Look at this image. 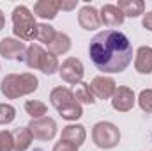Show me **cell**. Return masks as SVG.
<instances>
[{"instance_id":"6da1fadb","label":"cell","mask_w":152,"mask_h":151,"mask_svg":"<svg viewBox=\"0 0 152 151\" xmlns=\"http://www.w3.org/2000/svg\"><path fill=\"white\" fill-rule=\"evenodd\" d=\"M88 55L99 71L120 73L133 61V46L126 34L110 29L90 39Z\"/></svg>"},{"instance_id":"7a4b0ae2","label":"cell","mask_w":152,"mask_h":151,"mask_svg":"<svg viewBox=\"0 0 152 151\" xmlns=\"http://www.w3.org/2000/svg\"><path fill=\"white\" fill-rule=\"evenodd\" d=\"M39 87V80L36 75L32 73H11V75H5V78L2 80L0 84V91L5 98L9 100H16L20 96H27V94H32L34 91H37Z\"/></svg>"},{"instance_id":"3957f363","label":"cell","mask_w":152,"mask_h":151,"mask_svg":"<svg viewBox=\"0 0 152 151\" xmlns=\"http://www.w3.org/2000/svg\"><path fill=\"white\" fill-rule=\"evenodd\" d=\"M25 62L30 70H41L44 75H53L58 71V61L55 55L42 50L39 44H30L25 52Z\"/></svg>"},{"instance_id":"277c9868","label":"cell","mask_w":152,"mask_h":151,"mask_svg":"<svg viewBox=\"0 0 152 151\" xmlns=\"http://www.w3.org/2000/svg\"><path fill=\"white\" fill-rule=\"evenodd\" d=\"M12 30L14 34L23 41H30L36 38V30H37V23L34 20L32 11L27 5H16L12 11Z\"/></svg>"},{"instance_id":"5b68a950","label":"cell","mask_w":152,"mask_h":151,"mask_svg":"<svg viewBox=\"0 0 152 151\" xmlns=\"http://www.w3.org/2000/svg\"><path fill=\"white\" fill-rule=\"evenodd\" d=\"M92 141L101 150H112L120 141V132H118V128L113 123L99 121L92 128Z\"/></svg>"},{"instance_id":"8992f818","label":"cell","mask_w":152,"mask_h":151,"mask_svg":"<svg viewBox=\"0 0 152 151\" xmlns=\"http://www.w3.org/2000/svg\"><path fill=\"white\" fill-rule=\"evenodd\" d=\"M27 128L30 130L32 137L37 141H51L57 135V123H55V119H51L48 115L32 119L27 124Z\"/></svg>"},{"instance_id":"52a82bcc","label":"cell","mask_w":152,"mask_h":151,"mask_svg":"<svg viewBox=\"0 0 152 151\" xmlns=\"http://www.w3.org/2000/svg\"><path fill=\"white\" fill-rule=\"evenodd\" d=\"M58 73H60V78L71 85H76V84H81V78L85 75V68H83V62L76 57H69L62 62V66L58 68Z\"/></svg>"},{"instance_id":"ba28073f","label":"cell","mask_w":152,"mask_h":151,"mask_svg":"<svg viewBox=\"0 0 152 151\" xmlns=\"http://www.w3.org/2000/svg\"><path fill=\"white\" fill-rule=\"evenodd\" d=\"M134 101H136V96H134L133 89H129L126 85L117 87L115 94L112 96V107L117 112H129L134 107Z\"/></svg>"},{"instance_id":"9c48e42d","label":"cell","mask_w":152,"mask_h":151,"mask_svg":"<svg viewBox=\"0 0 152 151\" xmlns=\"http://www.w3.org/2000/svg\"><path fill=\"white\" fill-rule=\"evenodd\" d=\"M90 89H92L94 96H97L99 100H110L117 91V84L110 76L99 75L90 82Z\"/></svg>"},{"instance_id":"30bf717a","label":"cell","mask_w":152,"mask_h":151,"mask_svg":"<svg viewBox=\"0 0 152 151\" xmlns=\"http://www.w3.org/2000/svg\"><path fill=\"white\" fill-rule=\"evenodd\" d=\"M25 44L20 39L14 38H5L0 41V55L5 59H18V61H25Z\"/></svg>"},{"instance_id":"8fae6325","label":"cell","mask_w":152,"mask_h":151,"mask_svg":"<svg viewBox=\"0 0 152 151\" xmlns=\"http://www.w3.org/2000/svg\"><path fill=\"white\" fill-rule=\"evenodd\" d=\"M78 23L81 29L85 30H96L101 27V18H99V11L92 5H83L78 13Z\"/></svg>"},{"instance_id":"7c38bea8","label":"cell","mask_w":152,"mask_h":151,"mask_svg":"<svg viewBox=\"0 0 152 151\" xmlns=\"http://www.w3.org/2000/svg\"><path fill=\"white\" fill-rule=\"evenodd\" d=\"M99 18H101V23L106 25V27H118L124 23V14L122 11L117 7V5H112V4H106L101 7V13H99Z\"/></svg>"},{"instance_id":"4fadbf2b","label":"cell","mask_w":152,"mask_h":151,"mask_svg":"<svg viewBox=\"0 0 152 151\" xmlns=\"http://www.w3.org/2000/svg\"><path fill=\"white\" fill-rule=\"evenodd\" d=\"M50 101H51V105L57 110H60V109L75 103L76 100H75V93L71 89H67V87H55L50 93Z\"/></svg>"},{"instance_id":"5bb4252c","label":"cell","mask_w":152,"mask_h":151,"mask_svg":"<svg viewBox=\"0 0 152 151\" xmlns=\"http://www.w3.org/2000/svg\"><path fill=\"white\" fill-rule=\"evenodd\" d=\"M85 139H87V132H85V126L81 124H67L62 130V137H60V141L71 142L76 148H80L85 142Z\"/></svg>"},{"instance_id":"9a60e30c","label":"cell","mask_w":152,"mask_h":151,"mask_svg":"<svg viewBox=\"0 0 152 151\" xmlns=\"http://www.w3.org/2000/svg\"><path fill=\"white\" fill-rule=\"evenodd\" d=\"M134 68L142 75L152 73V48L151 46H140L138 48L136 59H134Z\"/></svg>"},{"instance_id":"2e32d148","label":"cell","mask_w":152,"mask_h":151,"mask_svg":"<svg viewBox=\"0 0 152 151\" xmlns=\"http://www.w3.org/2000/svg\"><path fill=\"white\" fill-rule=\"evenodd\" d=\"M58 11V0H39L34 4V13L42 20H53Z\"/></svg>"},{"instance_id":"e0dca14e","label":"cell","mask_w":152,"mask_h":151,"mask_svg":"<svg viewBox=\"0 0 152 151\" xmlns=\"http://www.w3.org/2000/svg\"><path fill=\"white\" fill-rule=\"evenodd\" d=\"M71 50V38L64 32H57L55 39L48 44V53L51 55H62V53H67Z\"/></svg>"},{"instance_id":"ac0fdd59","label":"cell","mask_w":152,"mask_h":151,"mask_svg":"<svg viewBox=\"0 0 152 151\" xmlns=\"http://www.w3.org/2000/svg\"><path fill=\"white\" fill-rule=\"evenodd\" d=\"M12 139H14V151H27L32 144V133L27 126H20L12 132Z\"/></svg>"},{"instance_id":"d6986e66","label":"cell","mask_w":152,"mask_h":151,"mask_svg":"<svg viewBox=\"0 0 152 151\" xmlns=\"http://www.w3.org/2000/svg\"><path fill=\"white\" fill-rule=\"evenodd\" d=\"M124 16H129V18H136L140 14H143L145 11V4L142 0H118V5H117Z\"/></svg>"},{"instance_id":"ffe728a7","label":"cell","mask_w":152,"mask_h":151,"mask_svg":"<svg viewBox=\"0 0 152 151\" xmlns=\"http://www.w3.org/2000/svg\"><path fill=\"white\" fill-rule=\"evenodd\" d=\"M75 100L78 103H90V105L96 103V96H94V93L90 89V84H87V82L78 84V89L75 93Z\"/></svg>"},{"instance_id":"44dd1931","label":"cell","mask_w":152,"mask_h":151,"mask_svg":"<svg viewBox=\"0 0 152 151\" xmlns=\"http://www.w3.org/2000/svg\"><path fill=\"white\" fill-rule=\"evenodd\" d=\"M55 36H57V30L51 25H48V23H39L37 25V30H36V39L37 41L50 44L55 39Z\"/></svg>"},{"instance_id":"7402d4cb","label":"cell","mask_w":152,"mask_h":151,"mask_svg":"<svg viewBox=\"0 0 152 151\" xmlns=\"http://www.w3.org/2000/svg\"><path fill=\"white\" fill-rule=\"evenodd\" d=\"M25 110L27 114L32 117V119H37V117H44V114H46V105L42 103V101H39V100H28L27 103H25Z\"/></svg>"},{"instance_id":"603a6c76","label":"cell","mask_w":152,"mask_h":151,"mask_svg":"<svg viewBox=\"0 0 152 151\" xmlns=\"http://www.w3.org/2000/svg\"><path fill=\"white\" fill-rule=\"evenodd\" d=\"M58 114H60L66 121H76V119H80V117L83 115V109H81V105H80L78 101H75V103H71V105L60 109Z\"/></svg>"},{"instance_id":"cb8c5ba5","label":"cell","mask_w":152,"mask_h":151,"mask_svg":"<svg viewBox=\"0 0 152 151\" xmlns=\"http://www.w3.org/2000/svg\"><path fill=\"white\" fill-rule=\"evenodd\" d=\"M16 117V109L9 103H0V124H9Z\"/></svg>"},{"instance_id":"d4e9b609","label":"cell","mask_w":152,"mask_h":151,"mask_svg":"<svg viewBox=\"0 0 152 151\" xmlns=\"http://www.w3.org/2000/svg\"><path fill=\"white\" fill-rule=\"evenodd\" d=\"M138 105L143 112L152 114V89H143L138 96Z\"/></svg>"},{"instance_id":"484cf974","label":"cell","mask_w":152,"mask_h":151,"mask_svg":"<svg viewBox=\"0 0 152 151\" xmlns=\"http://www.w3.org/2000/svg\"><path fill=\"white\" fill-rule=\"evenodd\" d=\"M0 151H14V139L12 133L7 130L0 132Z\"/></svg>"},{"instance_id":"4316f807","label":"cell","mask_w":152,"mask_h":151,"mask_svg":"<svg viewBox=\"0 0 152 151\" xmlns=\"http://www.w3.org/2000/svg\"><path fill=\"white\" fill-rule=\"evenodd\" d=\"M53 151H78V148H76L75 144H71V142L60 141V142H57L53 146Z\"/></svg>"},{"instance_id":"83f0119b","label":"cell","mask_w":152,"mask_h":151,"mask_svg":"<svg viewBox=\"0 0 152 151\" xmlns=\"http://www.w3.org/2000/svg\"><path fill=\"white\" fill-rule=\"evenodd\" d=\"M76 4H78V0H73V2H58V9H62V11H71V9H75Z\"/></svg>"},{"instance_id":"f1b7e54d","label":"cell","mask_w":152,"mask_h":151,"mask_svg":"<svg viewBox=\"0 0 152 151\" xmlns=\"http://www.w3.org/2000/svg\"><path fill=\"white\" fill-rule=\"evenodd\" d=\"M142 25H143L147 30H151V32H152V11H151V13H147V14H143Z\"/></svg>"},{"instance_id":"f546056e","label":"cell","mask_w":152,"mask_h":151,"mask_svg":"<svg viewBox=\"0 0 152 151\" xmlns=\"http://www.w3.org/2000/svg\"><path fill=\"white\" fill-rule=\"evenodd\" d=\"M4 25H5V18H4V13L0 11V30L4 29Z\"/></svg>"},{"instance_id":"4dcf8cb0","label":"cell","mask_w":152,"mask_h":151,"mask_svg":"<svg viewBox=\"0 0 152 151\" xmlns=\"http://www.w3.org/2000/svg\"><path fill=\"white\" fill-rule=\"evenodd\" d=\"M34 151H42V150H34Z\"/></svg>"}]
</instances>
